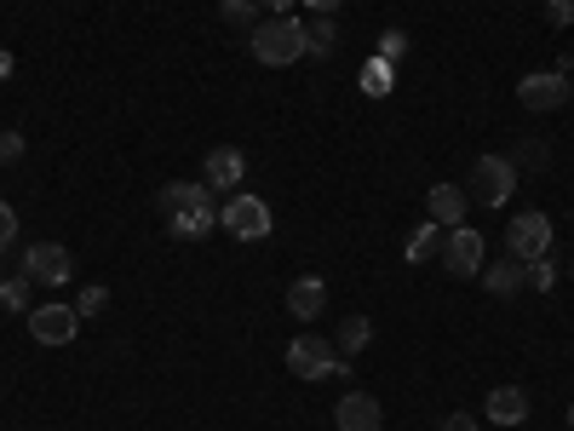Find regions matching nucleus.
<instances>
[{"label": "nucleus", "instance_id": "nucleus-20", "mask_svg": "<svg viewBox=\"0 0 574 431\" xmlns=\"http://www.w3.org/2000/svg\"><path fill=\"white\" fill-rule=\"evenodd\" d=\"M402 253H409V264H425L431 253H443V224L425 219V224L414 230V237H409V248H402Z\"/></svg>", "mask_w": 574, "mask_h": 431}, {"label": "nucleus", "instance_id": "nucleus-30", "mask_svg": "<svg viewBox=\"0 0 574 431\" xmlns=\"http://www.w3.org/2000/svg\"><path fill=\"white\" fill-rule=\"evenodd\" d=\"M402 52H409V36H402V29H391V36H385V58H402Z\"/></svg>", "mask_w": 574, "mask_h": 431}, {"label": "nucleus", "instance_id": "nucleus-23", "mask_svg": "<svg viewBox=\"0 0 574 431\" xmlns=\"http://www.w3.org/2000/svg\"><path fill=\"white\" fill-rule=\"evenodd\" d=\"M219 18L235 29H253L259 23V0H219Z\"/></svg>", "mask_w": 574, "mask_h": 431}, {"label": "nucleus", "instance_id": "nucleus-25", "mask_svg": "<svg viewBox=\"0 0 574 431\" xmlns=\"http://www.w3.org/2000/svg\"><path fill=\"white\" fill-rule=\"evenodd\" d=\"M23 132H12V127H0V168H12V161H23Z\"/></svg>", "mask_w": 574, "mask_h": 431}, {"label": "nucleus", "instance_id": "nucleus-21", "mask_svg": "<svg viewBox=\"0 0 574 431\" xmlns=\"http://www.w3.org/2000/svg\"><path fill=\"white\" fill-rule=\"evenodd\" d=\"M29 288H36V282H29L23 271L18 277H0V305H7V311H36V305H29Z\"/></svg>", "mask_w": 574, "mask_h": 431}, {"label": "nucleus", "instance_id": "nucleus-2", "mask_svg": "<svg viewBox=\"0 0 574 431\" xmlns=\"http://www.w3.org/2000/svg\"><path fill=\"white\" fill-rule=\"evenodd\" d=\"M517 161L512 156H477L471 161V184H465V196L471 202H483V208H505L517 196Z\"/></svg>", "mask_w": 574, "mask_h": 431}, {"label": "nucleus", "instance_id": "nucleus-12", "mask_svg": "<svg viewBox=\"0 0 574 431\" xmlns=\"http://www.w3.org/2000/svg\"><path fill=\"white\" fill-rule=\"evenodd\" d=\"M322 311H328V282H322V277H299V282H288V317L316 322Z\"/></svg>", "mask_w": 574, "mask_h": 431}, {"label": "nucleus", "instance_id": "nucleus-27", "mask_svg": "<svg viewBox=\"0 0 574 431\" xmlns=\"http://www.w3.org/2000/svg\"><path fill=\"white\" fill-rule=\"evenodd\" d=\"M546 18H552L557 29H568V23H574V0H546Z\"/></svg>", "mask_w": 574, "mask_h": 431}, {"label": "nucleus", "instance_id": "nucleus-10", "mask_svg": "<svg viewBox=\"0 0 574 431\" xmlns=\"http://www.w3.org/2000/svg\"><path fill=\"white\" fill-rule=\"evenodd\" d=\"M201 173H208V179H201L208 190H224V196H235V190H242V179H248V156L235 150V144H219V150L208 156V168H201Z\"/></svg>", "mask_w": 574, "mask_h": 431}, {"label": "nucleus", "instance_id": "nucleus-5", "mask_svg": "<svg viewBox=\"0 0 574 431\" xmlns=\"http://www.w3.org/2000/svg\"><path fill=\"white\" fill-rule=\"evenodd\" d=\"M219 224L230 230L235 242H264V237H270V202H259V196H242V190H235L230 202H224V213H219Z\"/></svg>", "mask_w": 574, "mask_h": 431}, {"label": "nucleus", "instance_id": "nucleus-32", "mask_svg": "<svg viewBox=\"0 0 574 431\" xmlns=\"http://www.w3.org/2000/svg\"><path fill=\"white\" fill-rule=\"evenodd\" d=\"M259 7H264L270 18H288V12H293V0H259Z\"/></svg>", "mask_w": 574, "mask_h": 431}, {"label": "nucleus", "instance_id": "nucleus-28", "mask_svg": "<svg viewBox=\"0 0 574 431\" xmlns=\"http://www.w3.org/2000/svg\"><path fill=\"white\" fill-rule=\"evenodd\" d=\"M512 161H523V168H534V173H540V168H546V144H523Z\"/></svg>", "mask_w": 574, "mask_h": 431}, {"label": "nucleus", "instance_id": "nucleus-9", "mask_svg": "<svg viewBox=\"0 0 574 431\" xmlns=\"http://www.w3.org/2000/svg\"><path fill=\"white\" fill-rule=\"evenodd\" d=\"M443 264H449V277H483V237L477 230H465V224H454L449 237H443Z\"/></svg>", "mask_w": 574, "mask_h": 431}, {"label": "nucleus", "instance_id": "nucleus-31", "mask_svg": "<svg viewBox=\"0 0 574 431\" xmlns=\"http://www.w3.org/2000/svg\"><path fill=\"white\" fill-rule=\"evenodd\" d=\"M443 431H477V420H471V414H449Z\"/></svg>", "mask_w": 574, "mask_h": 431}, {"label": "nucleus", "instance_id": "nucleus-1", "mask_svg": "<svg viewBox=\"0 0 574 431\" xmlns=\"http://www.w3.org/2000/svg\"><path fill=\"white\" fill-rule=\"evenodd\" d=\"M248 47L259 63H270V70H288V63L305 58V23H293V18H264L248 29Z\"/></svg>", "mask_w": 574, "mask_h": 431}, {"label": "nucleus", "instance_id": "nucleus-7", "mask_svg": "<svg viewBox=\"0 0 574 431\" xmlns=\"http://www.w3.org/2000/svg\"><path fill=\"white\" fill-rule=\"evenodd\" d=\"M505 248H512V259H546L552 248V219L546 213H517L512 224H505Z\"/></svg>", "mask_w": 574, "mask_h": 431}, {"label": "nucleus", "instance_id": "nucleus-15", "mask_svg": "<svg viewBox=\"0 0 574 431\" xmlns=\"http://www.w3.org/2000/svg\"><path fill=\"white\" fill-rule=\"evenodd\" d=\"M483 414H489L494 425H523V420H528V391H523V385H494Z\"/></svg>", "mask_w": 574, "mask_h": 431}, {"label": "nucleus", "instance_id": "nucleus-3", "mask_svg": "<svg viewBox=\"0 0 574 431\" xmlns=\"http://www.w3.org/2000/svg\"><path fill=\"white\" fill-rule=\"evenodd\" d=\"M288 374L293 380H328V374H345V357L333 351V340H322V334H299L288 345Z\"/></svg>", "mask_w": 574, "mask_h": 431}, {"label": "nucleus", "instance_id": "nucleus-33", "mask_svg": "<svg viewBox=\"0 0 574 431\" xmlns=\"http://www.w3.org/2000/svg\"><path fill=\"white\" fill-rule=\"evenodd\" d=\"M305 7H311L316 18H333V12H340V0H305Z\"/></svg>", "mask_w": 574, "mask_h": 431}, {"label": "nucleus", "instance_id": "nucleus-4", "mask_svg": "<svg viewBox=\"0 0 574 431\" xmlns=\"http://www.w3.org/2000/svg\"><path fill=\"white\" fill-rule=\"evenodd\" d=\"M23 277L36 282V288H58V282H70L75 277V259L63 242H29L23 248Z\"/></svg>", "mask_w": 574, "mask_h": 431}, {"label": "nucleus", "instance_id": "nucleus-17", "mask_svg": "<svg viewBox=\"0 0 574 431\" xmlns=\"http://www.w3.org/2000/svg\"><path fill=\"white\" fill-rule=\"evenodd\" d=\"M528 282V264L523 259H505V264H483V288L489 293H500V300H505V293H517Z\"/></svg>", "mask_w": 574, "mask_h": 431}, {"label": "nucleus", "instance_id": "nucleus-8", "mask_svg": "<svg viewBox=\"0 0 574 431\" xmlns=\"http://www.w3.org/2000/svg\"><path fill=\"white\" fill-rule=\"evenodd\" d=\"M29 334L41 345H70L81 334V311L75 305H36L29 311Z\"/></svg>", "mask_w": 574, "mask_h": 431}, {"label": "nucleus", "instance_id": "nucleus-16", "mask_svg": "<svg viewBox=\"0 0 574 431\" xmlns=\"http://www.w3.org/2000/svg\"><path fill=\"white\" fill-rule=\"evenodd\" d=\"M167 230H173L179 242H201L208 230H219V213H213V202H201V208H184V213H173V219H167Z\"/></svg>", "mask_w": 574, "mask_h": 431}, {"label": "nucleus", "instance_id": "nucleus-19", "mask_svg": "<svg viewBox=\"0 0 574 431\" xmlns=\"http://www.w3.org/2000/svg\"><path fill=\"white\" fill-rule=\"evenodd\" d=\"M333 52H340V23L333 18L305 23V58H333Z\"/></svg>", "mask_w": 574, "mask_h": 431}, {"label": "nucleus", "instance_id": "nucleus-29", "mask_svg": "<svg viewBox=\"0 0 574 431\" xmlns=\"http://www.w3.org/2000/svg\"><path fill=\"white\" fill-rule=\"evenodd\" d=\"M528 282L534 288H552V264L546 259H528Z\"/></svg>", "mask_w": 574, "mask_h": 431}, {"label": "nucleus", "instance_id": "nucleus-6", "mask_svg": "<svg viewBox=\"0 0 574 431\" xmlns=\"http://www.w3.org/2000/svg\"><path fill=\"white\" fill-rule=\"evenodd\" d=\"M568 92H574V81H568L563 70H534V76L517 81V104H523L528 116H552V110H563Z\"/></svg>", "mask_w": 574, "mask_h": 431}, {"label": "nucleus", "instance_id": "nucleus-13", "mask_svg": "<svg viewBox=\"0 0 574 431\" xmlns=\"http://www.w3.org/2000/svg\"><path fill=\"white\" fill-rule=\"evenodd\" d=\"M425 208H431V219L443 224V230H454L465 219V208H471V196H465V184H431Z\"/></svg>", "mask_w": 574, "mask_h": 431}, {"label": "nucleus", "instance_id": "nucleus-24", "mask_svg": "<svg viewBox=\"0 0 574 431\" xmlns=\"http://www.w3.org/2000/svg\"><path fill=\"white\" fill-rule=\"evenodd\" d=\"M104 305H110V293H104V282H92V288H81V300H75V311H81V317H104Z\"/></svg>", "mask_w": 574, "mask_h": 431}, {"label": "nucleus", "instance_id": "nucleus-18", "mask_svg": "<svg viewBox=\"0 0 574 431\" xmlns=\"http://www.w3.org/2000/svg\"><path fill=\"white\" fill-rule=\"evenodd\" d=\"M367 340H374V322H367V317H345L340 328H333V351H340V357H356Z\"/></svg>", "mask_w": 574, "mask_h": 431}, {"label": "nucleus", "instance_id": "nucleus-34", "mask_svg": "<svg viewBox=\"0 0 574 431\" xmlns=\"http://www.w3.org/2000/svg\"><path fill=\"white\" fill-rule=\"evenodd\" d=\"M568 425H574V403H568Z\"/></svg>", "mask_w": 574, "mask_h": 431}, {"label": "nucleus", "instance_id": "nucleus-11", "mask_svg": "<svg viewBox=\"0 0 574 431\" xmlns=\"http://www.w3.org/2000/svg\"><path fill=\"white\" fill-rule=\"evenodd\" d=\"M380 425H385V409L367 391H351L345 403L333 409V431H380Z\"/></svg>", "mask_w": 574, "mask_h": 431}, {"label": "nucleus", "instance_id": "nucleus-14", "mask_svg": "<svg viewBox=\"0 0 574 431\" xmlns=\"http://www.w3.org/2000/svg\"><path fill=\"white\" fill-rule=\"evenodd\" d=\"M201 202H213V190H208V184L173 179V184H161V196H155V213H161V219H173V213H184V208H201Z\"/></svg>", "mask_w": 574, "mask_h": 431}, {"label": "nucleus", "instance_id": "nucleus-26", "mask_svg": "<svg viewBox=\"0 0 574 431\" xmlns=\"http://www.w3.org/2000/svg\"><path fill=\"white\" fill-rule=\"evenodd\" d=\"M12 237H18V213H12V202H0V253L12 248Z\"/></svg>", "mask_w": 574, "mask_h": 431}, {"label": "nucleus", "instance_id": "nucleus-22", "mask_svg": "<svg viewBox=\"0 0 574 431\" xmlns=\"http://www.w3.org/2000/svg\"><path fill=\"white\" fill-rule=\"evenodd\" d=\"M396 81H391V58H367L362 63V92H374V98H385Z\"/></svg>", "mask_w": 574, "mask_h": 431}]
</instances>
